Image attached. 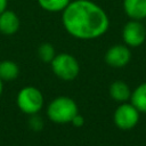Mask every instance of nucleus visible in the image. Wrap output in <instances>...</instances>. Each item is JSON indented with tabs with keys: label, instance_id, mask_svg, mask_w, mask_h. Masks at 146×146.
Listing matches in <instances>:
<instances>
[{
	"label": "nucleus",
	"instance_id": "nucleus-7",
	"mask_svg": "<svg viewBox=\"0 0 146 146\" xmlns=\"http://www.w3.org/2000/svg\"><path fill=\"white\" fill-rule=\"evenodd\" d=\"M105 63L115 68H121L128 65L131 59V51L127 44H114L107 49L104 56Z\"/></svg>",
	"mask_w": 146,
	"mask_h": 146
},
{
	"label": "nucleus",
	"instance_id": "nucleus-5",
	"mask_svg": "<svg viewBox=\"0 0 146 146\" xmlns=\"http://www.w3.org/2000/svg\"><path fill=\"white\" fill-rule=\"evenodd\" d=\"M140 112L131 103H121L113 114L115 125L121 130H131L139 121Z\"/></svg>",
	"mask_w": 146,
	"mask_h": 146
},
{
	"label": "nucleus",
	"instance_id": "nucleus-11",
	"mask_svg": "<svg viewBox=\"0 0 146 146\" xmlns=\"http://www.w3.org/2000/svg\"><path fill=\"white\" fill-rule=\"evenodd\" d=\"M130 103L140 113H146V82H143L131 91Z\"/></svg>",
	"mask_w": 146,
	"mask_h": 146
},
{
	"label": "nucleus",
	"instance_id": "nucleus-3",
	"mask_svg": "<svg viewBox=\"0 0 146 146\" xmlns=\"http://www.w3.org/2000/svg\"><path fill=\"white\" fill-rule=\"evenodd\" d=\"M50 67L52 73L64 81H72L80 73V64L78 59L67 52L56 54L50 62Z\"/></svg>",
	"mask_w": 146,
	"mask_h": 146
},
{
	"label": "nucleus",
	"instance_id": "nucleus-9",
	"mask_svg": "<svg viewBox=\"0 0 146 146\" xmlns=\"http://www.w3.org/2000/svg\"><path fill=\"white\" fill-rule=\"evenodd\" d=\"M122 6L130 19L143 21L146 18V0H123Z\"/></svg>",
	"mask_w": 146,
	"mask_h": 146
},
{
	"label": "nucleus",
	"instance_id": "nucleus-6",
	"mask_svg": "<svg viewBox=\"0 0 146 146\" xmlns=\"http://www.w3.org/2000/svg\"><path fill=\"white\" fill-rule=\"evenodd\" d=\"M122 39L124 44L131 48H137L145 42L146 27L141 21L130 19L122 29Z\"/></svg>",
	"mask_w": 146,
	"mask_h": 146
},
{
	"label": "nucleus",
	"instance_id": "nucleus-12",
	"mask_svg": "<svg viewBox=\"0 0 146 146\" xmlns=\"http://www.w3.org/2000/svg\"><path fill=\"white\" fill-rule=\"evenodd\" d=\"M19 74L18 65L10 59H5L0 62V79L2 81L15 80Z\"/></svg>",
	"mask_w": 146,
	"mask_h": 146
},
{
	"label": "nucleus",
	"instance_id": "nucleus-18",
	"mask_svg": "<svg viewBox=\"0 0 146 146\" xmlns=\"http://www.w3.org/2000/svg\"><path fill=\"white\" fill-rule=\"evenodd\" d=\"M2 90H3V82H2V80L0 79V96H1V94H2Z\"/></svg>",
	"mask_w": 146,
	"mask_h": 146
},
{
	"label": "nucleus",
	"instance_id": "nucleus-10",
	"mask_svg": "<svg viewBox=\"0 0 146 146\" xmlns=\"http://www.w3.org/2000/svg\"><path fill=\"white\" fill-rule=\"evenodd\" d=\"M110 96L113 100L117 102V103H125L128 100H130V96H131V90L129 88V86L121 80H116L114 82L111 83L110 86Z\"/></svg>",
	"mask_w": 146,
	"mask_h": 146
},
{
	"label": "nucleus",
	"instance_id": "nucleus-17",
	"mask_svg": "<svg viewBox=\"0 0 146 146\" xmlns=\"http://www.w3.org/2000/svg\"><path fill=\"white\" fill-rule=\"evenodd\" d=\"M7 6H8V0H0V14L7 9Z\"/></svg>",
	"mask_w": 146,
	"mask_h": 146
},
{
	"label": "nucleus",
	"instance_id": "nucleus-8",
	"mask_svg": "<svg viewBox=\"0 0 146 146\" xmlns=\"http://www.w3.org/2000/svg\"><path fill=\"white\" fill-rule=\"evenodd\" d=\"M21 27V19L18 15L10 9H6L0 14V33L5 35H14Z\"/></svg>",
	"mask_w": 146,
	"mask_h": 146
},
{
	"label": "nucleus",
	"instance_id": "nucleus-2",
	"mask_svg": "<svg viewBox=\"0 0 146 146\" xmlns=\"http://www.w3.org/2000/svg\"><path fill=\"white\" fill-rule=\"evenodd\" d=\"M79 113L76 103L67 97L59 96L52 99L47 107V116L55 123H71L73 117Z\"/></svg>",
	"mask_w": 146,
	"mask_h": 146
},
{
	"label": "nucleus",
	"instance_id": "nucleus-16",
	"mask_svg": "<svg viewBox=\"0 0 146 146\" xmlns=\"http://www.w3.org/2000/svg\"><path fill=\"white\" fill-rule=\"evenodd\" d=\"M74 127H76V128H79V127H81V125H83V123H84V119H83V116L82 115H80L79 113L73 117V120H72V122H71Z\"/></svg>",
	"mask_w": 146,
	"mask_h": 146
},
{
	"label": "nucleus",
	"instance_id": "nucleus-15",
	"mask_svg": "<svg viewBox=\"0 0 146 146\" xmlns=\"http://www.w3.org/2000/svg\"><path fill=\"white\" fill-rule=\"evenodd\" d=\"M29 125H30V128L32 130L40 131L43 128V120H42L41 116L38 115V113L36 114H33V115H31V119L29 121Z\"/></svg>",
	"mask_w": 146,
	"mask_h": 146
},
{
	"label": "nucleus",
	"instance_id": "nucleus-1",
	"mask_svg": "<svg viewBox=\"0 0 146 146\" xmlns=\"http://www.w3.org/2000/svg\"><path fill=\"white\" fill-rule=\"evenodd\" d=\"M65 31L79 40H94L104 35L110 27L106 11L91 0H71L62 11Z\"/></svg>",
	"mask_w": 146,
	"mask_h": 146
},
{
	"label": "nucleus",
	"instance_id": "nucleus-4",
	"mask_svg": "<svg viewBox=\"0 0 146 146\" xmlns=\"http://www.w3.org/2000/svg\"><path fill=\"white\" fill-rule=\"evenodd\" d=\"M16 103L23 113L33 115L41 111L43 106V95L38 88L27 86L18 91Z\"/></svg>",
	"mask_w": 146,
	"mask_h": 146
},
{
	"label": "nucleus",
	"instance_id": "nucleus-14",
	"mask_svg": "<svg viewBox=\"0 0 146 146\" xmlns=\"http://www.w3.org/2000/svg\"><path fill=\"white\" fill-rule=\"evenodd\" d=\"M38 56H39V58L42 62L50 64V62L56 56L55 47L50 42H43V43H41L39 46V48H38Z\"/></svg>",
	"mask_w": 146,
	"mask_h": 146
},
{
	"label": "nucleus",
	"instance_id": "nucleus-13",
	"mask_svg": "<svg viewBox=\"0 0 146 146\" xmlns=\"http://www.w3.org/2000/svg\"><path fill=\"white\" fill-rule=\"evenodd\" d=\"M41 9L48 13H62L71 0H36Z\"/></svg>",
	"mask_w": 146,
	"mask_h": 146
}]
</instances>
